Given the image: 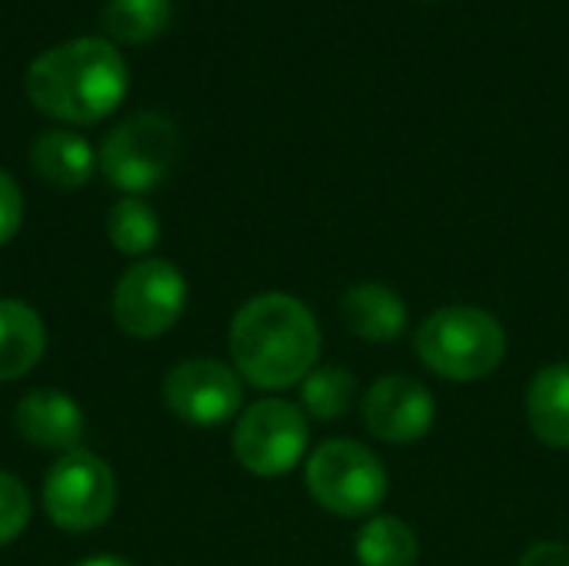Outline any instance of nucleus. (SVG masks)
<instances>
[{"mask_svg": "<svg viewBox=\"0 0 569 566\" xmlns=\"http://www.w3.org/2000/svg\"><path fill=\"white\" fill-rule=\"evenodd\" d=\"M227 347L240 380L257 390H290L317 367L323 334L300 297L267 290L233 314Z\"/></svg>", "mask_w": 569, "mask_h": 566, "instance_id": "1", "label": "nucleus"}, {"mask_svg": "<svg viewBox=\"0 0 569 566\" xmlns=\"http://www.w3.org/2000/svg\"><path fill=\"white\" fill-rule=\"evenodd\" d=\"M130 87V70L103 37L63 40L30 60L23 73L27 100L60 123H100L110 117Z\"/></svg>", "mask_w": 569, "mask_h": 566, "instance_id": "2", "label": "nucleus"}, {"mask_svg": "<svg viewBox=\"0 0 569 566\" xmlns=\"http://www.w3.org/2000/svg\"><path fill=\"white\" fill-rule=\"evenodd\" d=\"M413 350L430 374L450 384H477L500 370L507 330L483 307L450 304L423 317L413 334Z\"/></svg>", "mask_w": 569, "mask_h": 566, "instance_id": "3", "label": "nucleus"}, {"mask_svg": "<svg viewBox=\"0 0 569 566\" xmlns=\"http://www.w3.org/2000/svg\"><path fill=\"white\" fill-rule=\"evenodd\" d=\"M303 484L317 507L343 520L373 517L390 490L383 460L370 447L347 437L327 440L307 457Z\"/></svg>", "mask_w": 569, "mask_h": 566, "instance_id": "4", "label": "nucleus"}, {"mask_svg": "<svg viewBox=\"0 0 569 566\" xmlns=\"http://www.w3.org/2000/svg\"><path fill=\"white\" fill-rule=\"evenodd\" d=\"M180 157V133L167 113L137 110L113 123L97 150V167L123 197L160 187Z\"/></svg>", "mask_w": 569, "mask_h": 566, "instance_id": "5", "label": "nucleus"}, {"mask_svg": "<svg viewBox=\"0 0 569 566\" xmlns=\"http://www.w3.org/2000/svg\"><path fill=\"white\" fill-rule=\"evenodd\" d=\"M40 504L57 530L90 534L103 527L117 507V477L97 454L83 447L67 450L47 467Z\"/></svg>", "mask_w": 569, "mask_h": 566, "instance_id": "6", "label": "nucleus"}, {"mask_svg": "<svg viewBox=\"0 0 569 566\" xmlns=\"http://www.w3.org/2000/svg\"><path fill=\"white\" fill-rule=\"evenodd\" d=\"M233 457L253 477H283L307 457L310 424L300 404L263 397L240 410L233 427Z\"/></svg>", "mask_w": 569, "mask_h": 566, "instance_id": "7", "label": "nucleus"}, {"mask_svg": "<svg viewBox=\"0 0 569 566\" xmlns=\"http://www.w3.org/2000/svg\"><path fill=\"white\" fill-rule=\"evenodd\" d=\"M113 324L133 340H153L177 327L187 310V277L163 257L130 264L113 287Z\"/></svg>", "mask_w": 569, "mask_h": 566, "instance_id": "8", "label": "nucleus"}, {"mask_svg": "<svg viewBox=\"0 0 569 566\" xmlns=\"http://www.w3.org/2000/svg\"><path fill=\"white\" fill-rule=\"evenodd\" d=\"M160 394L167 410L190 427H223L243 410V380L217 357H190L173 364Z\"/></svg>", "mask_w": 569, "mask_h": 566, "instance_id": "9", "label": "nucleus"}, {"mask_svg": "<svg viewBox=\"0 0 569 566\" xmlns=\"http://www.w3.org/2000/svg\"><path fill=\"white\" fill-rule=\"evenodd\" d=\"M367 430L383 444H417L437 420V400L427 384L407 374H387L373 380L360 400Z\"/></svg>", "mask_w": 569, "mask_h": 566, "instance_id": "10", "label": "nucleus"}, {"mask_svg": "<svg viewBox=\"0 0 569 566\" xmlns=\"http://www.w3.org/2000/svg\"><path fill=\"white\" fill-rule=\"evenodd\" d=\"M13 427L17 434L40 447V450H77L83 437V410L80 404L53 387H37L20 397L13 410Z\"/></svg>", "mask_w": 569, "mask_h": 566, "instance_id": "11", "label": "nucleus"}, {"mask_svg": "<svg viewBox=\"0 0 569 566\" xmlns=\"http://www.w3.org/2000/svg\"><path fill=\"white\" fill-rule=\"evenodd\" d=\"M340 320L347 330L367 344H393L407 334V304L403 297L380 280H363L347 287L340 297Z\"/></svg>", "mask_w": 569, "mask_h": 566, "instance_id": "12", "label": "nucleus"}, {"mask_svg": "<svg viewBox=\"0 0 569 566\" xmlns=\"http://www.w3.org/2000/svg\"><path fill=\"white\" fill-rule=\"evenodd\" d=\"M30 167L43 183H50L57 190H77V187L90 183V177L97 170V153L87 143V137H80L77 130L53 127L33 140Z\"/></svg>", "mask_w": 569, "mask_h": 566, "instance_id": "13", "label": "nucleus"}, {"mask_svg": "<svg viewBox=\"0 0 569 566\" xmlns=\"http://www.w3.org/2000/svg\"><path fill=\"white\" fill-rule=\"evenodd\" d=\"M527 420L550 450H569V364H547L527 387Z\"/></svg>", "mask_w": 569, "mask_h": 566, "instance_id": "14", "label": "nucleus"}, {"mask_svg": "<svg viewBox=\"0 0 569 566\" xmlns=\"http://www.w3.org/2000/svg\"><path fill=\"white\" fill-rule=\"evenodd\" d=\"M47 350V327L40 314L13 297H0V384L30 374Z\"/></svg>", "mask_w": 569, "mask_h": 566, "instance_id": "15", "label": "nucleus"}, {"mask_svg": "<svg viewBox=\"0 0 569 566\" xmlns=\"http://www.w3.org/2000/svg\"><path fill=\"white\" fill-rule=\"evenodd\" d=\"M353 557L360 566H417L420 540L400 517L373 514L353 540Z\"/></svg>", "mask_w": 569, "mask_h": 566, "instance_id": "16", "label": "nucleus"}, {"mask_svg": "<svg viewBox=\"0 0 569 566\" xmlns=\"http://www.w3.org/2000/svg\"><path fill=\"white\" fill-rule=\"evenodd\" d=\"M103 230H107V240L113 244L117 254L123 257H147L157 240H160V220H157V210L140 200V197H120L107 217H103Z\"/></svg>", "mask_w": 569, "mask_h": 566, "instance_id": "17", "label": "nucleus"}, {"mask_svg": "<svg viewBox=\"0 0 569 566\" xmlns=\"http://www.w3.org/2000/svg\"><path fill=\"white\" fill-rule=\"evenodd\" d=\"M357 404V377L347 367H313L300 384V410L313 420H340Z\"/></svg>", "mask_w": 569, "mask_h": 566, "instance_id": "18", "label": "nucleus"}, {"mask_svg": "<svg viewBox=\"0 0 569 566\" xmlns=\"http://www.w3.org/2000/svg\"><path fill=\"white\" fill-rule=\"evenodd\" d=\"M173 17L170 0H107L103 7V30L120 43H147L167 30Z\"/></svg>", "mask_w": 569, "mask_h": 566, "instance_id": "19", "label": "nucleus"}, {"mask_svg": "<svg viewBox=\"0 0 569 566\" xmlns=\"http://www.w3.org/2000/svg\"><path fill=\"white\" fill-rule=\"evenodd\" d=\"M30 524V490L10 470H0V547L13 544Z\"/></svg>", "mask_w": 569, "mask_h": 566, "instance_id": "20", "label": "nucleus"}, {"mask_svg": "<svg viewBox=\"0 0 569 566\" xmlns=\"http://www.w3.org/2000/svg\"><path fill=\"white\" fill-rule=\"evenodd\" d=\"M23 224V193L17 180L0 167V247H7Z\"/></svg>", "mask_w": 569, "mask_h": 566, "instance_id": "21", "label": "nucleus"}, {"mask_svg": "<svg viewBox=\"0 0 569 566\" xmlns=\"http://www.w3.org/2000/svg\"><path fill=\"white\" fill-rule=\"evenodd\" d=\"M517 566H569V547L560 540H540L520 557Z\"/></svg>", "mask_w": 569, "mask_h": 566, "instance_id": "22", "label": "nucleus"}, {"mask_svg": "<svg viewBox=\"0 0 569 566\" xmlns=\"http://www.w3.org/2000/svg\"><path fill=\"white\" fill-rule=\"evenodd\" d=\"M77 566H133V564H130V560H123V557H113V554H97V557L80 560Z\"/></svg>", "mask_w": 569, "mask_h": 566, "instance_id": "23", "label": "nucleus"}]
</instances>
